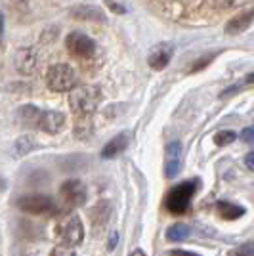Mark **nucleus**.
Wrapping results in <instances>:
<instances>
[{
  "mask_svg": "<svg viewBox=\"0 0 254 256\" xmlns=\"http://www.w3.org/2000/svg\"><path fill=\"white\" fill-rule=\"evenodd\" d=\"M102 102V90L98 86H76L69 94V106L78 117H90Z\"/></svg>",
  "mask_w": 254,
  "mask_h": 256,
  "instance_id": "1",
  "label": "nucleus"
},
{
  "mask_svg": "<svg viewBox=\"0 0 254 256\" xmlns=\"http://www.w3.org/2000/svg\"><path fill=\"white\" fill-rule=\"evenodd\" d=\"M199 184H201L199 180H188L180 184V186H176V188H172L168 195H166V199H164L166 210L170 214H174V216L186 212L191 199H193V195L199 190Z\"/></svg>",
  "mask_w": 254,
  "mask_h": 256,
  "instance_id": "2",
  "label": "nucleus"
},
{
  "mask_svg": "<svg viewBox=\"0 0 254 256\" xmlns=\"http://www.w3.org/2000/svg\"><path fill=\"white\" fill-rule=\"evenodd\" d=\"M56 235L58 239L67 246H76L84 239V226L82 220L76 214H67L64 216L58 226H56Z\"/></svg>",
  "mask_w": 254,
  "mask_h": 256,
  "instance_id": "3",
  "label": "nucleus"
},
{
  "mask_svg": "<svg viewBox=\"0 0 254 256\" xmlns=\"http://www.w3.org/2000/svg\"><path fill=\"white\" fill-rule=\"evenodd\" d=\"M74 71L67 64H56L46 73V84L52 92H67L74 88Z\"/></svg>",
  "mask_w": 254,
  "mask_h": 256,
  "instance_id": "4",
  "label": "nucleus"
},
{
  "mask_svg": "<svg viewBox=\"0 0 254 256\" xmlns=\"http://www.w3.org/2000/svg\"><path fill=\"white\" fill-rule=\"evenodd\" d=\"M65 46H67L69 56L76 58V60H90V58H94L96 54V42L84 32L74 31L71 34H67Z\"/></svg>",
  "mask_w": 254,
  "mask_h": 256,
  "instance_id": "5",
  "label": "nucleus"
},
{
  "mask_svg": "<svg viewBox=\"0 0 254 256\" xmlns=\"http://www.w3.org/2000/svg\"><path fill=\"white\" fill-rule=\"evenodd\" d=\"M18 208L27 214H50L58 212V204L54 203V199L46 195H25L22 199H18Z\"/></svg>",
  "mask_w": 254,
  "mask_h": 256,
  "instance_id": "6",
  "label": "nucleus"
},
{
  "mask_svg": "<svg viewBox=\"0 0 254 256\" xmlns=\"http://www.w3.org/2000/svg\"><path fill=\"white\" fill-rule=\"evenodd\" d=\"M60 195L67 206H82L86 203V186L80 180H67L62 184Z\"/></svg>",
  "mask_w": 254,
  "mask_h": 256,
  "instance_id": "7",
  "label": "nucleus"
},
{
  "mask_svg": "<svg viewBox=\"0 0 254 256\" xmlns=\"http://www.w3.org/2000/svg\"><path fill=\"white\" fill-rule=\"evenodd\" d=\"M182 168V144L180 142H170L166 146V160H164V176L176 178Z\"/></svg>",
  "mask_w": 254,
  "mask_h": 256,
  "instance_id": "8",
  "label": "nucleus"
},
{
  "mask_svg": "<svg viewBox=\"0 0 254 256\" xmlns=\"http://www.w3.org/2000/svg\"><path fill=\"white\" fill-rule=\"evenodd\" d=\"M16 67L22 75H32L38 67V52L36 48H22L16 54Z\"/></svg>",
  "mask_w": 254,
  "mask_h": 256,
  "instance_id": "9",
  "label": "nucleus"
},
{
  "mask_svg": "<svg viewBox=\"0 0 254 256\" xmlns=\"http://www.w3.org/2000/svg\"><path fill=\"white\" fill-rule=\"evenodd\" d=\"M172 54H174V46H170V44H159V46H155L153 52L149 54V58H148L149 67L155 69V71L166 69V65H168L170 60H172Z\"/></svg>",
  "mask_w": 254,
  "mask_h": 256,
  "instance_id": "10",
  "label": "nucleus"
},
{
  "mask_svg": "<svg viewBox=\"0 0 254 256\" xmlns=\"http://www.w3.org/2000/svg\"><path fill=\"white\" fill-rule=\"evenodd\" d=\"M65 126V115L60 111H42L38 120V130H44L48 134H58Z\"/></svg>",
  "mask_w": 254,
  "mask_h": 256,
  "instance_id": "11",
  "label": "nucleus"
},
{
  "mask_svg": "<svg viewBox=\"0 0 254 256\" xmlns=\"http://www.w3.org/2000/svg\"><path fill=\"white\" fill-rule=\"evenodd\" d=\"M71 18L74 20H82V22H94V23H104L106 22V12L98 6H88V4H82V6H74L71 8Z\"/></svg>",
  "mask_w": 254,
  "mask_h": 256,
  "instance_id": "12",
  "label": "nucleus"
},
{
  "mask_svg": "<svg viewBox=\"0 0 254 256\" xmlns=\"http://www.w3.org/2000/svg\"><path fill=\"white\" fill-rule=\"evenodd\" d=\"M254 22V8L243 12V14H237L233 16L230 22L226 23V32L228 34H239V32L246 31Z\"/></svg>",
  "mask_w": 254,
  "mask_h": 256,
  "instance_id": "13",
  "label": "nucleus"
},
{
  "mask_svg": "<svg viewBox=\"0 0 254 256\" xmlns=\"http://www.w3.org/2000/svg\"><path fill=\"white\" fill-rule=\"evenodd\" d=\"M126 148H128V136L126 134H118V136L111 138L106 146H104V150H102V159H115V157H118Z\"/></svg>",
  "mask_w": 254,
  "mask_h": 256,
  "instance_id": "14",
  "label": "nucleus"
},
{
  "mask_svg": "<svg viewBox=\"0 0 254 256\" xmlns=\"http://www.w3.org/2000/svg\"><path fill=\"white\" fill-rule=\"evenodd\" d=\"M216 210H218V214L222 216L224 220H237V218H241L244 214L243 206L233 204L230 201H220V203L216 204Z\"/></svg>",
  "mask_w": 254,
  "mask_h": 256,
  "instance_id": "15",
  "label": "nucleus"
},
{
  "mask_svg": "<svg viewBox=\"0 0 254 256\" xmlns=\"http://www.w3.org/2000/svg\"><path fill=\"white\" fill-rule=\"evenodd\" d=\"M40 109L34 106H23L20 109V118L25 126H32V128H38V120H40Z\"/></svg>",
  "mask_w": 254,
  "mask_h": 256,
  "instance_id": "16",
  "label": "nucleus"
},
{
  "mask_svg": "<svg viewBox=\"0 0 254 256\" xmlns=\"http://www.w3.org/2000/svg\"><path fill=\"white\" fill-rule=\"evenodd\" d=\"M191 234L190 226L186 224H174L170 226L168 230H166V239L168 241H174V243H178V241H184V239H188Z\"/></svg>",
  "mask_w": 254,
  "mask_h": 256,
  "instance_id": "17",
  "label": "nucleus"
},
{
  "mask_svg": "<svg viewBox=\"0 0 254 256\" xmlns=\"http://www.w3.org/2000/svg\"><path fill=\"white\" fill-rule=\"evenodd\" d=\"M92 132H94L92 120H88V117H78L76 124H74V136L78 140H86V138H90Z\"/></svg>",
  "mask_w": 254,
  "mask_h": 256,
  "instance_id": "18",
  "label": "nucleus"
},
{
  "mask_svg": "<svg viewBox=\"0 0 254 256\" xmlns=\"http://www.w3.org/2000/svg\"><path fill=\"white\" fill-rule=\"evenodd\" d=\"M235 138H237V134H235L233 130H220V132L214 136V144L220 146V148H226V146L233 144Z\"/></svg>",
  "mask_w": 254,
  "mask_h": 256,
  "instance_id": "19",
  "label": "nucleus"
},
{
  "mask_svg": "<svg viewBox=\"0 0 254 256\" xmlns=\"http://www.w3.org/2000/svg\"><path fill=\"white\" fill-rule=\"evenodd\" d=\"M36 148V142L31 138V136H22V138L18 140V144H16V150H18V155H25V153H29L31 150Z\"/></svg>",
  "mask_w": 254,
  "mask_h": 256,
  "instance_id": "20",
  "label": "nucleus"
},
{
  "mask_svg": "<svg viewBox=\"0 0 254 256\" xmlns=\"http://www.w3.org/2000/svg\"><path fill=\"white\" fill-rule=\"evenodd\" d=\"M230 256H254V243H244L230 252Z\"/></svg>",
  "mask_w": 254,
  "mask_h": 256,
  "instance_id": "21",
  "label": "nucleus"
},
{
  "mask_svg": "<svg viewBox=\"0 0 254 256\" xmlns=\"http://www.w3.org/2000/svg\"><path fill=\"white\" fill-rule=\"evenodd\" d=\"M50 256H78L76 252H74L73 246H67V245H60L56 246L52 252H50Z\"/></svg>",
  "mask_w": 254,
  "mask_h": 256,
  "instance_id": "22",
  "label": "nucleus"
},
{
  "mask_svg": "<svg viewBox=\"0 0 254 256\" xmlns=\"http://www.w3.org/2000/svg\"><path fill=\"white\" fill-rule=\"evenodd\" d=\"M218 8H233V6H239L243 0H212Z\"/></svg>",
  "mask_w": 254,
  "mask_h": 256,
  "instance_id": "23",
  "label": "nucleus"
},
{
  "mask_svg": "<svg viewBox=\"0 0 254 256\" xmlns=\"http://www.w3.org/2000/svg\"><path fill=\"white\" fill-rule=\"evenodd\" d=\"M210 60H212V56H206V58L199 60L201 64H195V65H193V67H191V73H195V71H201L202 67H206V65L210 64Z\"/></svg>",
  "mask_w": 254,
  "mask_h": 256,
  "instance_id": "24",
  "label": "nucleus"
},
{
  "mask_svg": "<svg viewBox=\"0 0 254 256\" xmlns=\"http://www.w3.org/2000/svg\"><path fill=\"white\" fill-rule=\"evenodd\" d=\"M241 138H243V142H254V126H246L241 132Z\"/></svg>",
  "mask_w": 254,
  "mask_h": 256,
  "instance_id": "25",
  "label": "nucleus"
},
{
  "mask_svg": "<svg viewBox=\"0 0 254 256\" xmlns=\"http://www.w3.org/2000/svg\"><path fill=\"white\" fill-rule=\"evenodd\" d=\"M107 6L111 8L113 12H116V14H126V8L124 6H120V4H115V2H111V0H107Z\"/></svg>",
  "mask_w": 254,
  "mask_h": 256,
  "instance_id": "26",
  "label": "nucleus"
},
{
  "mask_svg": "<svg viewBox=\"0 0 254 256\" xmlns=\"http://www.w3.org/2000/svg\"><path fill=\"white\" fill-rule=\"evenodd\" d=\"M168 256H199L195 254V252H190V250H180V248H174V250H170Z\"/></svg>",
  "mask_w": 254,
  "mask_h": 256,
  "instance_id": "27",
  "label": "nucleus"
},
{
  "mask_svg": "<svg viewBox=\"0 0 254 256\" xmlns=\"http://www.w3.org/2000/svg\"><path fill=\"white\" fill-rule=\"evenodd\" d=\"M244 164H246V168H250L254 172V153H248L246 157H244Z\"/></svg>",
  "mask_w": 254,
  "mask_h": 256,
  "instance_id": "28",
  "label": "nucleus"
},
{
  "mask_svg": "<svg viewBox=\"0 0 254 256\" xmlns=\"http://www.w3.org/2000/svg\"><path fill=\"white\" fill-rule=\"evenodd\" d=\"M116 239H118V235H116V234H113V235H111V239H109V250H113V248H115V245H116Z\"/></svg>",
  "mask_w": 254,
  "mask_h": 256,
  "instance_id": "29",
  "label": "nucleus"
},
{
  "mask_svg": "<svg viewBox=\"0 0 254 256\" xmlns=\"http://www.w3.org/2000/svg\"><path fill=\"white\" fill-rule=\"evenodd\" d=\"M2 34H4V14L0 12V40H2Z\"/></svg>",
  "mask_w": 254,
  "mask_h": 256,
  "instance_id": "30",
  "label": "nucleus"
},
{
  "mask_svg": "<svg viewBox=\"0 0 254 256\" xmlns=\"http://www.w3.org/2000/svg\"><path fill=\"white\" fill-rule=\"evenodd\" d=\"M4 190H6V180L0 178V192H4Z\"/></svg>",
  "mask_w": 254,
  "mask_h": 256,
  "instance_id": "31",
  "label": "nucleus"
},
{
  "mask_svg": "<svg viewBox=\"0 0 254 256\" xmlns=\"http://www.w3.org/2000/svg\"><path fill=\"white\" fill-rule=\"evenodd\" d=\"M130 256H146V252H144V250H140V248H138V250H134V252H132Z\"/></svg>",
  "mask_w": 254,
  "mask_h": 256,
  "instance_id": "32",
  "label": "nucleus"
}]
</instances>
